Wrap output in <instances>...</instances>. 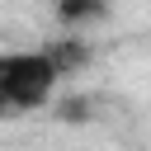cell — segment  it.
<instances>
[{
	"mask_svg": "<svg viewBox=\"0 0 151 151\" xmlns=\"http://www.w3.org/2000/svg\"><path fill=\"white\" fill-rule=\"evenodd\" d=\"M57 85H61V71L47 57V47L0 57V104H5V113H33V109L52 104Z\"/></svg>",
	"mask_w": 151,
	"mask_h": 151,
	"instance_id": "obj_1",
	"label": "cell"
},
{
	"mask_svg": "<svg viewBox=\"0 0 151 151\" xmlns=\"http://www.w3.org/2000/svg\"><path fill=\"white\" fill-rule=\"evenodd\" d=\"M109 14V0H57V19L61 24H90V19H104Z\"/></svg>",
	"mask_w": 151,
	"mask_h": 151,
	"instance_id": "obj_2",
	"label": "cell"
},
{
	"mask_svg": "<svg viewBox=\"0 0 151 151\" xmlns=\"http://www.w3.org/2000/svg\"><path fill=\"white\" fill-rule=\"evenodd\" d=\"M47 57L57 61V71H61V76H71L76 66H85V61H90V47H85L80 38H66V42H52V47H47Z\"/></svg>",
	"mask_w": 151,
	"mask_h": 151,
	"instance_id": "obj_3",
	"label": "cell"
},
{
	"mask_svg": "<svg viewBox=\"0 0 151 151\" xmlns=\"http://www.w3.org/2000/svg\"><path fill=\"white\" fill-rule=\"evenodd\" d=\"M0 118H9V113H5V104H0Z\"/></svg>",
	"mask_w": 151,
	"mask_h": 151,
	"instance_id": "obj_4",
	"label": "cell"
}]
</instances>
